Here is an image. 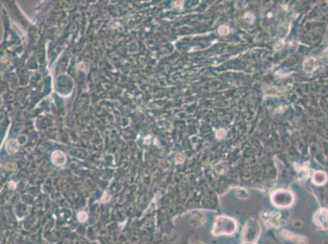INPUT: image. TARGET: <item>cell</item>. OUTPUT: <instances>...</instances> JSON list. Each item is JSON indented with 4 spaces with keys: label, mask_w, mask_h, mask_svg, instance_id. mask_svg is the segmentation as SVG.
Masks as SVG:
<instances>
[{
    "label": "cell",
    "mask_w": 328,
    "mask_h": 244,
    "mask_svg": "<svg viewBox=\"0 0 328 244\" xmlns=\"http://www.w3.org/2000/svg\"><path fill=\"white\" fill-rule=\"evenodd\" d=\"M315 220L320 226L328 227V210H322L317 212Z\"/></svg>",
    "instance_id": "1"
},
{
    "label": "cell",
    "mask_w": 328,
    "mask_h": 244,
    "mask_svg": "<svg viewBox=\"0 0 328 244\" xmlns=\"http://www.w3.org/2000/svg\"><path fill=\"white\" fill-rule=\"evenodd\" d=\"M51 159H52V162H53V163H55V165L61 166L65 163L66 157L64 153L61 152V151H55V152L52 154V155H51Z\"/></svg>",
    "instance_id": "2"
},
{
    "label": "cell",
    "mask_w": 328,
    "mask_h": 244,
    "mask_svg": "<svg viewBox=\"0 0 328 244\" xmlns=\"http://www.w3.org/2000/svg\"><path fill=\"white\" fill-rule=\"evenodd\" d=\"M314 66H315V60L313 58L310 57L308 58L304 61L303 64V68L306 72H311L314 69Z\"/></svg>",
    "instance_id": "3"
},
{
    "label": "cell",
    "mask_w": 328,
    "mask_h": 244,
    "mask_svg": "<svg viewBox=\"0 0 328 244\" xmlns=\"http://www.w3.org/2000/svg\"><path fill=\"white\" fill-rule=\"evenodd\" d=\"M326 175L323 172H317L313 175V182L317 185H322L326 182Z\"/></svg>",
    "instance_id": "4"
},
{
    "label": "cell",
    "mask_w": 328,
    "mask_h": 244,
    "mask_svg": "<svg viewBox=\"0 0 328 244\" xmlns=\"http://www.w3.org/2000/svg\"><path fill=\"white\" fill-rule=\"evenodd\" d=\"M218 32H219V34H220V35H222V36H224V35H227V34H229V28L226 25H221V26H219V30H218Z\"/></svg>",
    "instance_id": "5"
},
{
    "label": "cell",
    "mask_w": 328,
    "mask_h": 244,
    "mask_svg": "<svg viewBox=\"0 0 328 244\" xmlns=\"http://www.w3.org/2000/svg\"><path fill=\"white\" fill-rule=\"evenodd\" d=\"M78 218H79V221H81V222H84V221L88 219V214L86 212H80L78 214Z\"/></svg>",
    "instance_id": "6"
},
{
    "label": "cell",
    "mask_w": 328,
    "mask_h": 244,
    "mask_svg": "<svg viewBox=\"0 0 328 244\" xmlns=\"http://www.w3.org/2000/svg\"><path fill=\"white\" fill-rule=\"evenodd\" d=\"M225 135H226L225 130H223V129H220V130H219L217 132H216V138H224Z\"/></svg>",
    "instance_id": "7"
},
{
    "label": "cell",
    "mask_w": 328,
    "mask_h": 244,
    "mask_svg": "<svg viewBox=\"0 0 328 244\" xmlns=\"http://www.w3.org/2000/svg\"><path fill=\"white\" fill-rule=\"evenodd\" d=\"M244 19H245L246 21H247L248 23H252L254 21V16L252 14H250V13H247L245 15V17H244Z\"/></svg>",
    "instance_id": "8"
},
{
    "label": "cell",
    "mask_w": 328,
    "mask_h": 244,
    "mask_svg": "<svg viewBox=\"0 0 328 244\" xmlns=\"http://www.w3.org/2000/svg\"><path fill=\"white\" fill-rule=\"evenodd\" d=\"M283 42L282 41H279L278 43H276V45H275V47L274 48L276 49V50H280V49L282 48V47H283Z\"/></svg>",
    "instance_id": "9"
},
{
    "label": "cell",
    "mask_w": 328,
    "mask_h": 244,
    "mask_svg": "<svg viewBox=\"0 0 328 244\" xmlns=\"http://www.w3.org/2000/svg\"><path fill=\"white\" fill-rule=\"evenodd\" d=\"M322 55H323V57L325 58H328V48H326L325 51H324L323 54H322Z\"/></svg>",
    "instance_id": "10"
}]
</instances>
